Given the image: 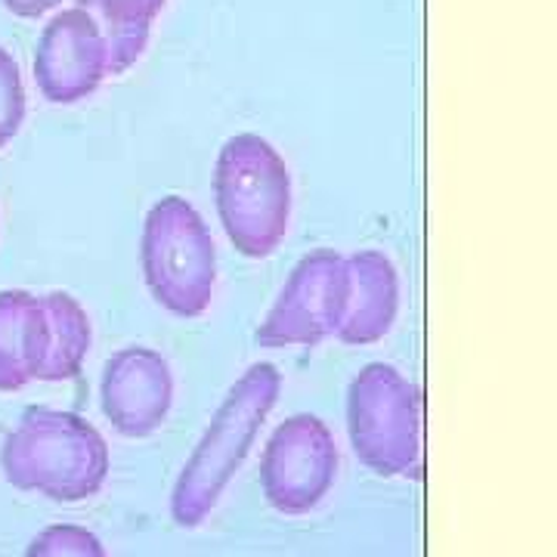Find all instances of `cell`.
Here are the masks:
<instances>
[{
    "instance_id": "5",
    "label": "cell",
    "mask_w": 557,
    "mask_h": 557,
    "mask_svg": "<svg viewBox=\"0 0 557 557\" xmlns=\"http://www.w3.org/2000/svg\"><path fill=\"white\" fill-rule=\"evenodd\" d=\"M347 434L379 478L421 474V394L391 362H369L347 387Z\"/></svg>"
},
{
    "instance_id": "6",
    "label": "cell",
    "mask_w": 557,
    "mask_h": 557,
    "mask_svg": "<svg viewBox=\"0 0 557 557\" xmlns=\"http://www.w3.org/2000/svg\"><path fill=\"white\" fill-rule=\"evenodd\" d=\"M338 443L313 412L288 416L270 434L260 458V486L270 508L285 518L317 511L338 480Z\"/></svg>"
},
{
    "instance_id": "11",
    "label": "cell",
    "mask_w": 557,
    "mask_h": 557,
    "mask_svg": "<svg viewBox=\"0 0 557 557\" xmlns=\"http://www.w3.org/2000/svg\"><path fill=\"white\" fill-rule=\"evenodd\" d=\"M50 350V319L40 295L25 288L0 292V394H16L40 381Z\"/></svg>"
},
{
    "instance_id": "15",
    "label": "cell",
    "mask_w": 557,
    "mask_h": 557,
    "mask_svg": "<svg viewBox=\"0 0 557 557\" xmlns=\"http://www.w3.org/2000/svg\"><path fill=\"white\" fill-rule=\"evenodd\" d=\"M25 112H28V100H25L20 62L7 47H0V149H7L20 137Z\"/></svg>"
},
{
    "instance_id": "4",
    "label": "cell",
    "mask_w": 557,
    "mask_h": 557,
    "mask_svg": "<svg viewBox=\"0 0 557 557\" xmlns=\"http://www.w3.org/2000/svg\"><path fill=\"white\" fill-rule=\"evenodd\" d=\"M139 267L152 300L180 319L208 313L218 292V245L199 214L183 196H164L143 220Z\"/></svg>"
},
{
    "instance_id": "13",
    "label": "cell",
    "mask_w": 557,
    "mask_h": 557,
    "mask_svg": "<svg viewBox=\"0 0 557 557\" xmlns=\"http://www.w3.org/2000/svg\"><path fill=\"white\" fill-rule=\"evenodd\" d=\"M50 319V350L44 362L40 381L60 384V381L78 379L84 369V359L94 347V325L75 295L69 292H47L40 295Z\"/></svg>"
},
{
    "instance_id": "12",
    "label": "cell",
    "mask_w": 557,
    "mask_h": 557,
    "mask_svg": "<svg viewBox=\"0 0 557 557\" xmlns=\"http://www.w3.org/2000/svg\"><path fill=\"white\" fill-rule=\"evenodd\" d=\"M75 7L100 28L109 50V75H124L146 53L164 0H75Z\"/></svg>"
},
{
    "instance_id": "14",
    "label": "cell",
    "mask_w": 557,
    "mask_h": 557,
    "mask_svg": "<svg viewBox=\"0 0 557 557\" xmlns=\"http://www.w3.org/2000/svg\"><path fill=\"white\" fill-rule=\"evenodd\" d=\"M25 557H109L102 539L78 523H50L28 542Z\"/></svg>"
},
{
    "instance_id": "10",
    "label": "cell",
    "mask_w": 557,
    "mask_h": 557,
    "mask_svg": "<svg viewBox=\"0 0 557 557\" xmlns=\"http://www.w3.org/2000/svg\"><path fill=\"white\" fill-rule=\"evenodd\" d=\"M347 307L335 338L347 347L379 344L397 322L399 276L384 251L366 248L347 258Z\"/></svg>"
},
{
    "instance_id": "2",
    "label": "cell",
    "mask_w": 557,
    "mask_h": 557,
    "mask_svg": "<svg viewBox=\"0 0 557 557\" xmlns=\"http://www.w3.org/2000/svg\"><path fill=\"white\" fill-rule=\"evenodd\" d=\"M0 471L20 493H38L60 505H75L97 496L106 486L112 453L87 418L32 406L3 437Z\"/></svg>"
},
{
    "instance_id": "7",
    "label": "cell",
    "mask_w": 557,
    "mask_h": 557,
    "mask_svg": "<svg viewBox=\"0 0 557 557\" xmlns=\"http://www.w3.org/2000/svg\"><path fill=\"white\" fill-rule=\"evenodd\" d=\"M347 258L317 248L295 263L258 325L260 347H317L338 332L347 307Z\"/></svg>"
},
{
    "instance_id": "9",
    "label": "cell",
    "mask_w": 557,
    "mask_h": 557,
    "mask_svg": "<svg viewBox=\"0 0 557 557\" xmlns=\"http://www.w3.org/2000/svg\"><path fill=\"white\" fill-rule=\"evenodd\" d=\"M102 416L127 440H146L159 431L174 406V372L159 350L131 344L115 350L100 384Z\"/></svg>"
},
{
    "instance_id": "8",
    "label": "cell",
    "mask_w": 557,
    "mask_h": 557,
    "mask_svg": "<svg viewBox=\"0 0 557 557\" xmlns=\"http://www.w3.org/2000/svg\"><path fill=\"white\" fill-rule=\"evenodd\" d=\"M109 78V50L97 22L78 7L53 13L35 47V81L53 106H75L94 97Z\"/></svg>"
},
{
    "instance_id": "3",
    "label": "cell",
    "mask_w": 557,
    "mask_h": 557,
    "mask_svg": "<svg viewBox=\"0 0 557 557\" xmlns=\"http://www.w3.org/2000/svg\"><path fill=\"white\" fill-rule=\"evenodd\" d=\"M292 171L270 139L236 134L214 161V205L230 245L242 258L276 255L292 226Z\"/></svg>"
},
{
    "instance_id": "1",
    "label": "cell",
    "mask_w": 557,
    "mask_h": 557,
    "mask_svg": "<svg viewBox=\"0 0 557 557\" xmlns=\"http://www.w3.org/2000/svg\"><path fill=\"white\" fill-rule=\"evenodd\" d=\"M282 394V372L273 362H255L242 372L236 384L211 416L205 434L189 453L171 493V518L183 530H196L218 508L230 480L239 474L251 453L260 428L276 409Z\"/></svg>"
},
{
    "instance_id": "16",
    "label": "cell",
    "mask_w": 557,
    "mask_h": 557,
    "mask_svg": "<svg viewBox=\"0 0 557 557\" xmlns=\"http://www.w3.org/2000/svg\"><path fill=\"white\" fill-rule=\"evenodd\" d=\"M7 7V13L20 16V20H38L44 13L57 10L62 0H0Z\"/></svg>"
}]
</instances>
